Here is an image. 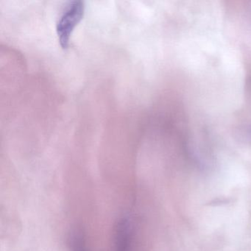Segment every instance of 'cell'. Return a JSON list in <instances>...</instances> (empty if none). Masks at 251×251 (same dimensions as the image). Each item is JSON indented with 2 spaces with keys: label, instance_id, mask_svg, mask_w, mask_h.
<instances>
[{
  "label": "cell",
  "instance_id": "obj_2",
  "mask_svg": "<svg viewBox=\"0 0 251 251\" xmlns=\"http://www.w3.org/2000/svg\"><path fill=\"white\" fill-rule=\"evenodd\" d=\"M133 233L130 219L127 217L120 218L114 228V251H131Z\"/></svg>",
  "mask_w": 251,
  "mask_h": 251
},
{
  "label": "cell",
  "instance_id": "obj_3",
  "mask_svg": "<svg viewBox=\"0 0 251 251\" xmlns=\"http://www.w3.org/2000/svg\"><path fill=\"white\" fill-rule=\"evenodd\" d=\"M69 247L70 251H89L84 236L79 231L73 232L70 234Z\"/></svg>",
  "mask_w": 251,
  "mask_h": 251
},
{
  "label": "cell",
  "instance_id": "obj_1",
  "mask_svg": "<svg viewBox=\"0 0 251 251\" xmlns=\"http://www.w3.org/2000/svg\"><path fill=\"white\" fill-rule=\"evenodd\" d=\"M85 12V3L80 0L70 2L58 19L56 25L57 35L63 49H67L70 44V36Z\"/></svg>",
  "mask_w": 251,
  "mask_h": 251
}]
</instances>
